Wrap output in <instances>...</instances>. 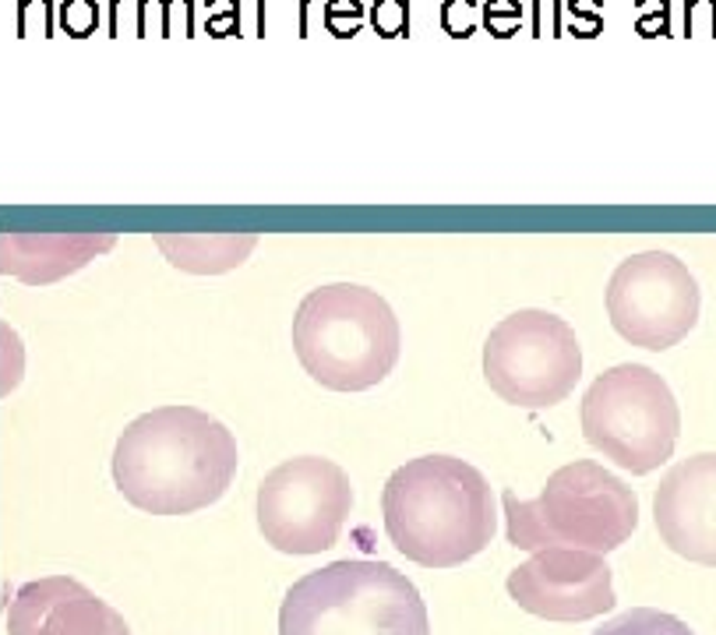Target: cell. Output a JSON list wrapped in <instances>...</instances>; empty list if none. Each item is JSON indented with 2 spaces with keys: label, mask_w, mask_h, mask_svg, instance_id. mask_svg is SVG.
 <instances>
[{
  "label": "cell",
  "mask_w": 716,
  "mask_h": 635,
  "mask_svg": "<svg viewBox=\"0 0 716 635\" xmlns=\"http://www.w3.org/2000/svg\"><path fill=\"white\" fill-rule=\"evenodd\" d=\"M113 488L149 515H191L216 505L237 477V438L198 407L134 417L110 459Z\"/></svg>",
  "instance_id": "cell-1"
},
{
  "label": "cell",
  "mask_w": 716,
  "mask_h": 635,
  "mask_svg": "<svg viewBox=\"0 0 716 635\" xmlns=\"http://www.w3.org/2000/svg\"><path fill=\"white\" fill-rule=\"evenodd\" d=\"M381 515L396 551L423 569L470 562L498 530L488 477L456 455H420L399 467L385 480Z\"/></svg>",
  "instance_id": "cell-2"
},
{
  "label": "cell",
  "mask_w": 716,
  "mask_h": 635,
  "mask_svg": "<svg viewBox=\"0 0 716 635\" xmlns=\"http://www.w3.org/2000/svg\"><path fill=\"white\" fill-rule=\"evenodd\" d=\"M294 350L321 389L367 392L396 368L399 318L392 304L367 286L328 283L300 300Z\"/></svg>",
  "instance_id": "cell-3"
},
{
  "label": "cell",
  "mask_w": 716,
  "mask_h": 635,
  "mask_svg": "<svg viewBox=\"0 0 716 635\" xmlns=\"http://www.w3.org/2000/svg\"><path fill=\"white\" fill-rule=\"evenodd\" d=\"M279 635H431L428 604L389 562L325 565L286 590Z\"/></svg>",
  "instance_id": "cell-4"
},
{
  "label": "cell",
  "mask_w": 716,
  "mask_h": 635,
  "mask_svg": "<svg viewBox=\"0 0 716 635\" xmlns=\"http://www.w3.org/2000/svg\"><path fill=\"white\" fill-rule=\"evenodd\" d=\"M509 519V544L519 551L583 547L593 554L617 551L638 523V498L622 477L593 459L561 467L536 498L501 494Z\"/></svg>",
  "instance_id": "cell-5"
},
{
  "label": "cell",
  "mask_w": 716,
  "mask_h": 635,
  "mask_svg": "<svg viewBox=\"0 0 716 635\" xmlns=\"http://www.w3.org/2000/svg\"><path fill=\"white\" fill-rule=\"evenodd\" d=\"M583 438L622 470L646 477L674 455L682 410L661 371L617 363L600 375L579 407Z\"/></svg>",
  "instance_id": "cell-6"
},
{
  "label": "cell",
  "mask_w": 716,
  "mask_h": 635,
  "mask_svg": "<svg viewBox=\"0 0 716 635\" xmlns=\"http://www.w3.org/2000/svg\"><path fill=\"white\" fill-rule=\"evenodd\" d=\"M483 378L519 410H548L583 378V350L565 318L526 307L501 318L483 342Z\"/></svg>",
  "instance_id": "cell-7"
},
{
  "label": "cell",
  "mask_w": 716,
  "mask_h": 635,
  "mask_svg": "<svg viewBox=\"0 0 716 635\" xmlns=\"http://www.w3.org/2000/svg\"><path fill=\"white\" fill-rule=\"evenodd\" d=\"M354 509L350 477L321 455L286 459L258 488V530L283 554H321L339 544Z\"/></svg>",
  "instance_id": "cell-8"
},
{
  "label": "cell",
  "mask_w": 716,
  "mask_h": 635,
  "mask_svg": "<svg viewBox=\"0 0 716 635\" xmlns=\"http://www.w3.org/2000/svg\"><path fill=\"white\" fill-rule=\"evenodd\" d=\"M604 304L611 329L625 342L664 354L695 329L703 290L677 255L638 252L611 273Z\"/></svg>",
  "instance_id": "cell-9"
},
{
  "label": "cell",
  "mask_w": 716,
  "mask_h": 635,
  "mask_svg": "<svg viewBox=\"0 0 716 635\" xmlns=\"http://www.w3.org/2000/svg\"><path fill=\"white\" fill-rule=\"evenodd\" d=\"M512 601L544 622H590L614 611V572L604 554L583 547H540L505 583Z\"/></svg>",
  "instance_id": "cell-10"
},
{
  "label": "cell",
  "mask_w": 716,
  "mask_h": 635,
  "mask_svg": "<svg viewBox=\"0 0 716 635\" xmlns=\"http://www.w3.org/2000/svg\"><path fill=\"white\" fill-rule=\"evenodd\" d=\"M653 515L661 541L677 557L716 569V452L671 467L656 488Z\"/></svg>",
  "instance_id": "cell-11"
},
{
  "label": "cell",
  "mask_w": 716,
  "mask_h": 635,
  "mask_svg": "<svg viewBox=\"0 0 716 635\" xmlns=\"http://www.w3.org/2000/svg\"><path fill=\"white\" fill-rule=\"evenodd\" d=\"M8 635H131L121 611L71 575L25 583L8 604Z\"/></svg>",
  "instance_id": "cell-12"
},
{
  "label": "cell",
  "mask_w": 716,
  "mask_h": 635,
  "mask_svg": "<svg viewBox=\"0 0 716 635\" xmlns=\"http://www.w3.org/2000/svg\"><path fill=\"white\" fill-rule=\"evenodd\" d=\"M110 247H117V234H29L4 237L0 244V268L29 283H53L85 268Z\"/></svg>",
  "instance_id": "cell-13"
},
{
  "label": "cell",
  "mask_w": 716,
  "mask_h": 635,
  "mask_svg": "<svg viewBox=\"0 0 716 635\" xmlns=\"http://www.w3.org/2000/svg\"><path fill=\"white\" fill-rule=\"evenodd\" d=\"M163 258L191 276L234 273L258 247V234H156Z\"/></svg>",
  "instance_id": "cell-14"
},
{
  "label": "cell",
  "mask_w": 716,
  "mask_h": 635,
  "mask_svg": "<svg viewBox=\"0 0 716 635\" xmlns=\"http://www.w3.org/2000/svg\"><path fill=\"white\" fill-rule=\"evenodd\" d=\"M593 635H695V632L667 611L632 607V611L617 614V618L607 622L604 628H596Z\"/></svg>",
  "instance_id": "cell-15"
},
{
  "label": "cell",
  "mask_w": 716,
  "mask_h": 635,
  "mask_svg": "<svg viewBox=\"0 0 716 635\" xmlns=\"http://www.w3.org/2000/svg\"><path fill=\"white\" fill-rule=\"evenodd\" d=\"M371 29L381 40H402V35H410V0H375Z\"/></svg>",
  "instance_id": "cell-16"
},
{
  "label": "cell",
  "mask_w": 716,
  "mask_h": 635,
  "mask_svg": "<svg viewBox=\"0 0 716 635\" xmlns=\"http://www.w3.org/2000/svg\"><path fill=\"white\" fill-rule=\"evenodd\" d=\"M57 32V8L53 0H18V35H50Z\"/></svg>",
  "instance_id": "cell-17"
},
{
  "label": "cell",
  "mask_w": 716,
  "mask_h": 635,
  "mask_svg": "<svg viewBox=\"0 0 716 635\" xmlns=\"http://www.w3.org/2000/svg\"><path fill=\"white\" fill-rule=\"evenodd\" d=\"M519 22H522L519 0H488V4L480 8V25L488 29L494 40H509V35H515Z\"/></svg>",
  "instance_id": "cell-18"
},
{
  "label": "cell",
  "mask_w": 716,
  "mask_h": 635,
  "mask_svg": "<svg viewBox=\"0 0 716 635\" xmlns=\"http://www.w3.org/2000/svg\"><path fill=\"white\" fill-rule=\"evenodd\" d=\"M57 22L71 40H85V35L100 29V8H95V0H64L61 11H57Z\"/></svg>",
  "instance_id": "cell-19"
},
{
  "label": "cell",
  "mask_w": 716,
  "mask_h": 635,
  "mask_svg": "<svg viewBox=\"0 0 716 635\" xmlns=\"http://www.w3.org/2000/svg\"><path fill=\"white\" fill-rule=\"evenodd\" d=\"M480 25V4L477 0H444L441 4V29L456 35V40H467Z\"/></svg>",
  "instance_id": "cell-20"
},
{
  "label": "cell",
  "mask_w": 716,
  "mask_h": 635,
  "mask_svg": "<svg viewBox=\"0 0 716 635\" xmlns=\"http://www.w3.org/2000/svg\"><path fill=\"white\" fill-rule=\"evenodd\" d=\"M364 4L360 0H328V8H325V25L333 35H339V40H350V35L360 32L364 25Z\"/></svg>",
  "instance_id": "cell-21"
},
{
  "label": "cell",
  "mask_w": 716,
  "mask_h": 635,
  "mask_svg": "<svg viewBox=\"0 0 716 635\" xmlns=\"http://www.w3.org/2000/svg\"><path fill=\"white\" fill-rule=\"evenodd\" d=\"M638 8L653 11V18H638V35H664L667 32V0H638Z\"/></svg>",
  "instance_id": "cell-22"
},
{
  "label": "cell",
  "mask_w": 716,
  "mask_h": 635,
  "mask_svg": "<svg viewBox=\"0 0 716 635\" xmlns=\"http://www.w3.org/2000/svg\"><path fill=\"white\" fill-rule=\"evenodd\" d=\"M596 8H600V0H572V4H569V11H572L575 18H583V14H596Z\"/></svg>",
  "instance_id": "cell-23"
}]
</instances>
